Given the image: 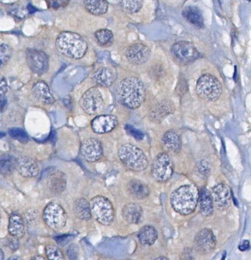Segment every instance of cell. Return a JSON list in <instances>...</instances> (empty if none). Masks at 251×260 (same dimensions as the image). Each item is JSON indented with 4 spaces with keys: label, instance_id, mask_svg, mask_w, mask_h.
I'll return each instance as SVG.
<instances>
[{
    "label": "cell",
    "instance_id": "cell-18",
    "mask_svg": "<svg viewBox=\"0 0 251 260\" xmlns=\"http://www.w3.org/2000/svg\"><path fill=\"white\" fill-rule=\"evenodd\" d=\"M47 178V186L51 192L60 194L64 192L67 186V177L58 170H50Z\"/></svg>",
    "mask_w": 251,
    "mask_h": 260
},
{
    "label": "cell",
    "instance_id": "cell-10",
    "mask_svg": "<svg viewBox=\"0 0 251 260\" xmlns=\"http://www.w3.org/2000/svg\"><path fill=\"white\" fill-rule=\"evenodd\" d=\"M79 104L86 113L90 115L101 112L104 107V101L98 88H91L83 94Z\"/></svg>",
    "mask_w": 251,
    "mask_h": 260
},
{
    "label": "cell",
    "instance_id": "cell-39",
    "mask_svg": "<svg viewBox=\"0 0 251 260\" xmlns=\"http://www.w3.org/2000/svg\"><path fill=\"white\" fill-rule=\"evenodd\" d=\"M8 13L14 18L18 19H23L26 17L27 9L25 10L24 8H22L19 7H11L8 10Z\"/></svg>",
    "mask_w": 251,
    "mask_h": 260
},
{
    "label": "cell",
    "instance_id": "cell-11",
    "mask_svg": "<svg viewBox=\"0 0 251 260\" xmlns=\"http://www.w3.org/2000/svg\"><path fill=\"white\" fill-rule=\"evenodd\" d=\"M25 57L28 67L34 73L42 75L47 72L49 68V59L44 51L28 48L25 51Z\"/></svg>",
    "mask_w": 251,
    "mask_h": 260
},
{
    "label": "cell",
    "instance_id": "cell-46",
    "mask_svg": "<svg viewBox=\"0 0 251 260\" xmlns=\"http://www.w3.org/2000/svg\"><path fill=\"white\" fill-rule=\"evenodd\" d=\"M249 242L245 240L242 241L240 244L239 245V250L241 251H247L249 248Z\"/></svg>",
    "mask_w": 251,
    "mask_h": 260
},
{
    "label": "cell",
    "instance_id": "cell-1",
    "mask_svg": "<svg viewBox=\"0 0 251 260\" xmlns=\"http://www.w3.org/2000/svg\"><path fill=\"white\" fill-rule=\"evenodd\" d=\"M117 96L122 105L130 109H137L146 99V88L138 78L130 76L122 79L117 88Z\"/></svg>",
    "mask_w": 251,
    "mask_h": 260
},
{
    "label": "cell",
    "instance_id": "cell-5",
    "mask_svg": "<svg viewBox=\"0 0 251 260\" xmlns=\"http://www.w3.org/2000/svg\"><path fill=\"white\" fill-rule=\"evenodd\" d=\"M222 85L216 76L206 73L199 77L196 85L197 95L207 102L218 101L222 94Z\"/></svg>",
    "mask_w": 251,
    "mask_h": 260
},
{
    "label": "cell",
    "instance_id": "cell-38",
    "mask_svg": "<svg viewBox=\"0 0 251 260\" xmlns=\"http://www.w3.org/2000/svg\"><path fill=\"white\" fill-rule=\"evenodd\" d=\"M48 7L51 9L58 10L67 7L70 0H46Z\"/></svg>",
    "mask_w": 251,
    "mask_h": 260
},
{
    "label": "cell",
    "instance_id": "cell-23",
    "mask_svg": "<svg viewBox=\"0 0 251 260\" xmlns=\"http://www.w3.org/2000/svg\"><path fill=\"white\" fill-rule=\"evenodd\" d=\"M182 15L186 21L199 28L204 27V19L201 11L195 6H189L182 11Z\"/></svg>",
    "mask_w": 251,
    "mask_h": 260
},
{
    "label": "cell",
    "instance_id": "cell-20",
    "mask_svg": "<svg viewBox=\"0 0 251 260\" xmlns=\"http://www.w3.org/2000/svg\"><path fill=\"white\" fill-rule=\"evenodd\" d=\"M116 73L113 68L102 67L97 70L94 74L93 80L99 86L110 87L115 81Z\"/></svg>",
    "mask_w": 251,
    "mask_h": 260
},
{
    "label": "cell",
    "instance_id": "cell-52",
    "mask_svg": "<svg viewBox=\"0 0 251 260\" xmlns=\"http://www.w3.org/2000/svg\"><path fill=\"white\" fill-rule=\"evenodd\" d=\"M0 222H1V215H0Z\"/></svg>",
    "mask_w": 251,
    "mask_h": 260
},
{
    "label": "cell",
    "instance_id": "cell-2",
    "mask_svg": "<svg viewBox=\"0 0 251 260\" xmlns=\"http://www.w3.org/2000/svg\"><path fill=\"white\" fill-rule=\"evenodd\" d=\"M198 199V188L193 185H185L173 191L170 202L176 212L182 215H188L195 210Z\"/></svg>",
    "mask_w": 251,
    "mask_h": 260
},
{
    "label": "cell",
    "instance_id": "cell-40",
    "mask_svg": "<svg viewBox=\"0 0 251 260\" xmlns=\"http://www.w3.org/2000/svg\"><path fill=\"white\" fill-rule=\"evenodd\" d=\"M125 129L128 134L134 137L138 141H141L144 139V134L136 128L131 126L130 125H127L125 126Z\"/></svg>",
    "mask_w": 251,
    "mask_h": 260
},
{
    "label": "cell",
    "instance_id": "cell-16",
    "mask_svg": "<svg viewBox=\"0 0 251 260\" xmlns=\"http://www.w3.org/2000/svg\"><path fill=\"white\" fill-rule=\"evenodd\" d=\"M175 105L171 100L164 99L151 108L149 118L151 121L155 123H161L167 116L175 112Z\"/></svg>",
    "mask_w": 251,
    "mask_h": 260
},
{
    "label": "cell",
    "instance_id": "cell-4",
    "mask_svg": "<svg viewBox=\"0 0 251 260\" xmlns=\"http://www.w3.org/2000/svg\"><path fill=\"white\" fill-rule=\"evenodd\" d=\"M119 159L128 169L134 172H142L148 167V159L144 151L137 146L126 144L118 150Z\"/></svg>",
    "mask_w": 251,
    "mask_h": 260
},
{
    "label": "cell",
    "instance_id": "cell-30",
    "mask_svg": "<svg viewBox=\"0 0 251 260\" xmlns=\"http://www.w3.org/2000/svg\"><path fill=\"white\" fill-rule=\"evenodd\" d=\"M73 211L77 218L81 220V221H88L92 217L90 202L84 198L76 200L73 205Z\"/></svg>",
    "mask_w": 251,
    "mask_h": 260
},
{
    "label": "cell",
    "instance_id": "cell-28",
    "mask_svg": "<svg viewBox=\"0 0 251 260\" xmlns=\"http://www.w3.org/2000/svg\"><path fill=\"white\" fill-rule=\"evenodd\" d=\"M86 10L94 16H101L107 13L108 8L107 0H83Z\"/></svg>",
    "mask_w": 251,
    "mask_h": 260
},
{
    "label": "cell",
    "instance_id": "cell-53",
    "mask_svg": "<svg viewBox=\"0 0 251 260\" xmlns=\"http://www.w3.org/2000/svg\"><path fill=\"white\" fill-rule=\"evenodd\" d=\"M248 1L250 2V0H248Z\"/></svg>",
    "mask_w": 251,
    "mask_h": 260
},
{
    "label": "cell",
    "instance_id": "cell-15",
    "mask_svg": "<svg viewBox=\"0 0 251 260\" xmlns=\"http://www.w3.org/2000/svg\"><path fill=\"white\" fill-rule=\"evenodd\" d=\"M213 204L218 209L227 210L232 203V193L229 187L223 184H220L214 187L212 189Z\"/></svg>",
    "mask_w": 251,
    "mask_h": 260
},
{
    "label": "cell",
    "instance_id": "cell-37",
    "mask_svg": "<svg viewBox=\"0 0 251 260\" xmlns=\"http://www.w3.org/2000/svg\"><path fill=\"white\" fill-rule=\"evenodd\" d=\"M197 172L199 175L200 176L202 179H207L209 176L211 171L210 165L207 161L205 160H201L197 164Z\"/></svg>",
    "mask_w": 251,
    "mask_h": 260
},
{
    "label": "cell",
    "instance_id": "cell-35",
    "mask_svg": "<svg viewBox=\"0 0 251 260\" xmlns=\"http://www.w3.org/2000/svg\"><path fill=\"white\" fill-rule=\"evenodd\" d=\"M46 255L48 259L53 260L64 259V255L58 247L53 244H49L45 247Z\"/></svg>",
    "mask_w": 251,
    "mask_h": 260
},
{
    "label": "cell",
    "instance_id": "cell-14",
    "mask_svg": "<svg viewBox=\"0 0 251 260\" xmlns=\"http://www.w3.org/2000/svg\"><path fill=\"white\" fill-rule=\"evenodd\" d=\"M126 58L131 64L135 65L145 64L151 56L149 47L142 44H135L131 45L126 51Z\"/></svg>",
    "mask_w": 251,
    "mask_h": 260
},
{
    "label": "cell",
    "instance_id": "cell-49",
    "mask_svg": "<svg viewBox=\"0 0 251 260\" xmlns=\"http://www.w3.org/2000/svg\"><path fill=\"white\" fill-rule=\"evenodd\" d=\"M4 259V251L2 250V248H0V260H2Z\"/></svg>",
    "mask_w": 251,
    "mask_h": 260
},
{
    "label": "cell",
    "instance_id": "cell-26",
    "mask_svg": "<svg viewBox=\"0 0 251 260\" xmlns=\"http://www.w3.org/2000/svg\"><path fill=\"white\" fill-rule=\"evenodd\" d=\"M142 208L135 203L128 204L122 209V216L129 224H137L141 221L142 217Z\"/></svg>",
    "mask_w": 251,
    "mask_h": 260
},
{
    "label": "cell",
    "instance_id": "cell-12",
    "mask_svg": "<svg viewBox=\"0 0 251 260\" xmlns=\"http://www.w3.org/2000/svg\"><path fill=\"white\" fill-rule=\"evenodd\" d=\"M216 246V239L213 231L204 228L196 234L194 239V248L201 255L212 253Z\"/></svg>",
    "mask_w": 251,
    "mask_h": 260
},
{
    "label": "cell",
    "instance_id": "cell-3",
    "mask_svg": "<svg viewBox=\"0 0 251 260\" xmlns=\"http://www.w3.org/2000/svg\"><path fill=\"white\" fill-rule=\"evenodd\" d=\"M56 47L59 53L68 58L81 59L88 51L87 41L76 33L63 31L56 41Z\"/></svg>",
    "mask_w": 251,
    "mask_h": 260
},
{
    "label": "cell",
    "instance_id": "cell-34",
    "mask_svg": "<svg viewBox=\"0 0 251 260\" xmlns=\"http://www.w3.org/2000/svg\"><path fill=\"white\" fill-rule=\"evenodd\" d=\"M10 136L13 139L22 143V144H26L29 141V138L25 131L21 128L13 127L10 128L8 131Z\"/></svg>",
    "mask_w": 251,
    "mask_h": 260
},
{
    "label": "cell",
    "instance_id": "cell-6",
    "mask_svg": "<svg viewBox=\"0 0 251 260\" xmlns=\"http://www.w3.org/2000/svg\"><path fill=\"white\" fill-rule=\"evenodd\" d=\"M90 206L91 215L97 222L104 226L113 224L115 210L112 203L102 196H97L91 199Z\"/></svg>",
    "mask_w": 251,
    "mask_h": 260
},
{
    "label": "cell",
    "instance_id": "cell-47",
    "mask_svg": "<svg viewBox=\"0 0 251 260\" xmlns=\"http://www.w3.org/2000/svg\"><path fill=\"white\" fill-rule=\"evenodd\" d=\"M69 238H70V235H64L59 236L58 238H56V240L59 244H61L62 242H64V241H66V240Z\"/></svg>",
    "mask_w": 251,
    "mask_h": 260
},
{
    "label": "cell",
    "instance_id": "cell-19",
    "mask_svg": "<svg viewBox=\"0 0 251 260\" xmlns=\"http://www.w3.org/2000/svg\"><path fill=\"white\" fill-rule=\"evenodd\" d=\"M17 169L22 177L26 178L36 177L39 174L38 164L29 156H22L18 159Z\"/></svg>",
    "mask_w": 251,
    "mask_h": 260
},
{
    "label": "cell",
    "instance_id": "cell-50",
    "mask_svg": "<svg viewBox=\"0 0 251 260\" xmlns=\"http://www.w3.org/2000/svg\"><path fill=\"white\" fill-rule=\"evenodd\" d=\"M6 136V134L4 132L0 131V139L4 138Z\"/></svg>",
    "mask_w": 251,
    "mask_h": 260
},
{
    "label": "cell",
    "instance_id": "cell-7",
    "mask_svg": "<svg viewBox=\"0 0 251 260\" xmlns=\"http://www.w3.org/2000/svg\"><path fill=\"white\" fill-rule=\"evenodd\" d=\"M171 56L177 64L188 65L199 59L200 53L192 42L181 41L176 42L171 48Z\"/></svg>",
    "mask_w": 251,
    "mask_h": 260
},
{
    "label": "cell",
    "instance_id": "cell-24",
    "mask_svg": "<svg viewBox=\"0 0 251 260\" xmlns=\"http://www.w3.org/2000/svg\"><path fill=\"white\" fill-rule=\"evenodd\" d=\"M199 208L202 215L209 217L213 215L214 212V204L211 194L206 188H202L199 191Z\"/></svg>",
    "mask_w": 251,
    "mask_h": 260
},
{
    "label": "cell",
    "instance_id": "cell-43",
    "mask_svg": "<svg viewBox=\"0 0 251 260\" xmlns=\"http://www.w3.org/2000/svg\"><path fill=\"white\" fill-rule=\"evenodd\" d=\"M66 253L70 259H76L78 256V250L75 245H71L68 247Z\"/></svg>",
    "mask_w": 251,
    "mask_h": 260
},
{
    "label": "cell",
    "instance_id": "cell-21",
    "mask_svg": "<svg viewBox=\"0 0 251 260\" xmlns=\"http://www.w3.org/2000/svg\"><path fill=\"white\" fill-rule=\"evenodd\" d=\"M31 91L34 97L43 104L51 105L55 102L50 87L44 81L36 82Z\"/></svg>",
    "mask_w": 251,
    "mask_h": 260
},
{
    "label": "cell",
    "instance_id": "cell-36",
    "mask_svg": "<svg viewBox=\"0 0 251 260\" xmlns=\"http://www.w3.org/2000/svg\"><path fill=\"white\" fill-rule=\"evenodd\" d=\"M12 56V50L9 46L2 44L0 47V68L7 64Z\"/></svg>",
    "mask_w": 251,
    "mask_h": 260
},
{
    "label": "cell",
    "instance_id": "cell-8",
    "mask_svg": "<svg viewBox=\"0 0 251 260\" xmlns=\"http://www.w3.org/2000/svg\"><path fill=\"white\" fill-rule=\"evenodd\" d=\"M175 170L172 159L166 153L158 154L152 162L151 175L158 183H165L172 177Z\"/></svg>",
    "mask_w": 251,
    "mask_h": 260
},
{
    "label": "cell",
    "instance_id": "cell-17",
    "mask_svg": "<svg viewBox=\"0 0 251 260\" xmlns=\"http://www.w3.org/2000/svg\"><path fill=\"white\" fill-rule=\"evenodd\" d=\"M118 124V119L115 116L101 115L93 120L91 127L96 134H104L112 131Z\"/></svg>",
    "mask_w": 251,
    "mask_h": 260
},
{
    "label": "cell",
    "instance_id": "cell-33",
    "mask_svg": "<svg viewBox=\"0 0 251 260\" xmlns=\"http://www.w3.org/2000/svg\"><path fill=\"white\" fill-rule=\"evenodd\" d=\"M144 0H121V7L126 13L133 14L138 13L143 7Z\"/></svg>",
    "mask_w": 251,
    "mask_h": 260
},
{
    "label": "cell",
    "instance_id": "cell-22",
    "mask_svg": "<svg viewBox=\"0 0 251 260\" xmlns=\"http://www.w3.org/2000/svg\"><path fill=\"white\" fill-rule=\"evenodd\" d=\"M162 143L165 149L170 153L178 154L182 148V140L175 131L170 130L164 134Z\"/></svg>",
    "mask_w": 251,
    "mask_h": 260
},
{
    "label": "cell",
    "instance_id": "cell-25",
    "mask_svg": "<svg viewBox=\"0 0 251 260\" xmlns=\"http://www.w3.org/2000/svg\"><path fill=\"white\" fill-rule=\"evenodd\" d=\"M8 231L11 236L18 239L22 238L25 234V225L24 220L19 214H11L9 219Z\"/></svg>",
    "mask_w": 251,
    "mask_h": 260
},
{
    "label": "cell",
    "instance_id": "cell-31",
    "mask_svg": "<svg viewBox=\"0 0 251 260\" xmlns=\"http://www.w3.org/2000/svg\"><path fill=\"white\" fill-rule=\"evenodd\" d=\"M18 159L11 154L0 156V174L5 177L10 176L17 169Z\"/></svg>",
    "mask_w": 251,
    "mask_h": 260
},
{
    "label": "cell",
    "instance_id": "cell-32",
    "mask_svg": "<svg viewBox=\"0 0 251 260\" xmlns=\"http://www.w3.org/2000/svg\"><path fill=\"white\" fill-rule=\"evenodd\" d=\"M95 37L99 45L102 47H110L113 42L114 36L112 31L106 28L97 31Z\"/></svg>",
    "mask_w": 251,
    "mask_h": 260
},
{
    "label": "cell",
    "instance_id": "cell-42",
    "mask_svg": "<svg viewBox=\"0 0 251 260\" xmlns=\"http://www.w3.org/2000/svg\"><path fill=\"white\" fill-rule=\"evenodd\" d=\"M7 242V246L11 248V250H16L19 247L20 244L18 239L14 238L13 236H12V238H8Z\"/></svg>",
    "mask_w": 251,
    "mask_h": 260
},
{
    "label": "cell",
    "instance_id": "cell-13",
    "mask_svg": "<svg viewBox=\"0 0 251 260\" xmlns=\"http://www.w3.org/2000/svg\"><path fill=\"white\" fill-rule=\"evenodd\" d=\"M80 154L82 158L88 162L99 161L103 155L101 142L94 138L84 140L80 146Z\"/></svg>",
    "mask_w": 251,
    "mask_h": 260
},
{
    "label": "cell",
    "instance_id": "cell-51",
    "mask_svg": "<svg viewBox=\"0 0 251 260\" xmlns=\"http://www.w3.org/2000/svg\"><path fill=\"white\" fill-rule=\"evenodd\" d=\"M20 258H17V257H14V258H10L9 259H20Z\"/></svg>",
    "mask_w": 251,
    "mask_h": 260
},
{
    "label": "cell",
    "instance_id": "cell-9",
    "mask_svg": "<svg viewBox=\"0 0 251 260\" xmlns=\"http://www.w3.org/2000/svg\"><path fill=\"white\" fill-rule=\"evenodd\" d=\"M43 219L51 229L59 231L65 227L67 216L65 210L57 202H51L45 207Z\"/></svg>",
    "mask_w": 251,
    "mask_h": 260
},
{
    "label": "cell",
    "instance_id": "cell-41",
    "mask_svg": "<svg viewBox=\"0 0 251 260\" xmlns=\"http://www.w3.org/2000/svg\"><path fill=\"white\" fill-rule=\"evenodd\" d=\"M188 90L187 82L185 79H180L178 86H177V93L180 96H183Z\"/></svg>",
    "mask_w": 251,
    "mask_h": 260
},
{
    "label": "cell",
    "instance_id": "cell-45",
    "mask_svg": "<svg viewBox=\"0 0 251 260\" xmlns=\"http://www.w3.org/2000/svg\"><path fill=\"white\" fill-rule=\"evenodd\" d=\"M8 86L5 78H0V93L5 94L7 92Z\"/></svg>",
    "mask_w": 251,
    "mask_h": 260
},
{
    "label": "cell",
    "instance_id": "cell-29",
    "mask_svg": "<svg viewBox=\"0 0 251 260\" xmlns=\"http://www.w3.org/2000/svg\"><path fill=\"white\" fill-rule=\"evenodd\" d=\"M158 236V232L155 228L150 225L144 226L139 230L138 234L139 242L143 245L154 244Z\"/></svg>",
    "mask_w": 251,
    "mask_h": 260
},
{
    "label": "cell",
    "instance_id": "cell-48",
    "mask_svg": "<svg viewBox=\"0 0 251 260\" xmlns=\"http://www.w3.org/2000/svg\"><path fill=\"white\" fill-rule=\"evenodd\" d=\"M27 10L28 11V13L31 14L35 13L36 11L35 8L33 7L32 6H31V5L28 6Z\"/></svg>",
    "mask_w": 251,
    "mask_h": 260
},
{
    "label": "cell",
    "instance_id": "cell-44",
    "mask_svg": "<svg viewBox=\"0 0 251 260\" xmlns=\"http://www.w3.org/2000/svg\"><path fill=\"white\" fill-rule=\"evenodd\" d=\"M8 101L4 94L0 93V113H4L7 110Z\"/></svg>",
    "mask_w": 251,
    "mask_h": 260
},
{
    "label": "cell",
    "instance_id": "cell-27",
    "mask_svg": "<svg viewBox=\"0 0 251 260\" xmlns=\"http://www.w3.org/2000/svg\"><path fill=\"white\" fill-rule=\"evenodd\" d=\"M128 190L133 198L138 199H145L150 194L148 186L138 180L131 181L128 185Z\"/></svg>",
    "mask_w": 251,
    "mask_h": 260
}]
</instances>
